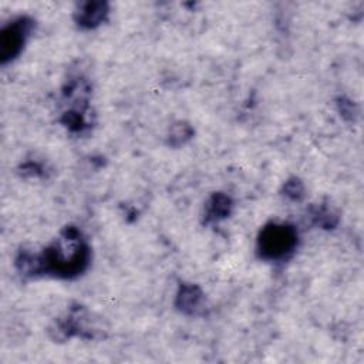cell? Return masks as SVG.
Returning <instances> with one entry per match:
<instances>
[{"instance_id": "obj_1", "label": "cell", "mask_w": 364, "mask_h": 364, "mask_svg": "<svg viewBox=\"0 0 364 364\" xmlns=\"http://www.w3.org/2000/svg\"><path fill=\"white\" fill-rule=\"evenodd\" d=\"M294 245V233L286 226L266 228L260 239V249L266 257H282L284 256Z\"/></svg>"}, {"instance_id": "obj_2", "label": "cell", "mask_w": 364, "mask_h": 364, "mask_svg": "<svg viewBox=\"0 0 364 364\" xmlns=\"http://www.w3.org/2000/svg\"><path fill=\"white\" fill-rule=\"evenodd\" d=\"M21 44V30L17 26L6 28L1 34V54L3 57H11L16 54Z\"/></svg>"}]
</instances>
